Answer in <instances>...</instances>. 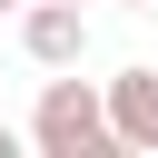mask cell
<instances>
[{"instance_id":"6da1fadb","label":"cell","mask_w":158,"mask_h":158,"mask_svg":"<svg viewBox=\"0 0 158 158\" xmlns=\"http://www.w3.org/2000/svg\"><path fill=\"white\" fill-rule=\"evenodd\" d=\"M30 138H40L49 158H118V128H109V89L59 69V79L40 89V109H30Z\"/></svg>"},{"instance_id":"7a4b0ae2","label":"cell","mask_w":158,"mask_h":158,"mask_svg":"<svg viewBox=\"0 0 158 158\" xmlns=\"http://www.w3.org/2000/svg\"><path fill=\"white\" fill-rule=\"evenodd\" d=\"M20 49L40 69H79L89 59V0H30L20 10Z\"/></svg>"},{"instance_id":"3957f363","label":"cell","mask_w":158,"mask_h":158,"mask_svg":"<svg viewBox=\"0 0 158 158\" xmlns=\"http://www.w3.org/2000/svg\"><path fill=\"white\" fill-rule=\"evenodd\" d=\"M99 89H109L118 148H158V69H118V79H99Z\"/></svg>"},{"instance_id":"277c9868","label":"cell","mask_w":158,"mask_h":158,"mask_svg":"<svg viewBox=\"0 0 158 158\" xmlns=\"http://www.w3.org/2000/svg\"><path fill=\"white\" fill-rule=\"evenodd\" d=\"M10 148H20V138H10V118H0V158H10Z\"/></svg>"},{"instance_id":"5b68a950","label":"cell","mask_w":158,"mask_h":158,"mask_svg":"<svg viewBox=\"0 0 158 158\" xmlns=\"http://www.w3.org/2000/svg\"><path fill=\"white\" fill-rule=\"evenodd\" d=\"M118 10H158V0H118Z\"/></svg>"},{"instance_id":"8992f818","label":"cell","mask_w":158,"mask_h":158,"mask_svg":"<svg viewBox=\"0 0 158 158\" xmlns=\"http://www.w3.org/2000/svg\"><path fill=\"white\" fill-rule=\"evenodd\" d=\"M0 10H30V0H0Z\"/></svg>"}]
</instances>
